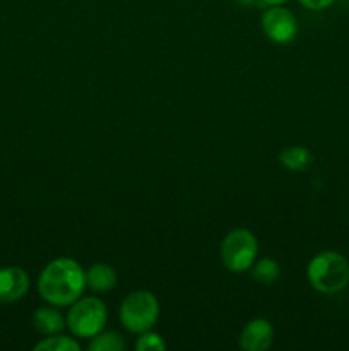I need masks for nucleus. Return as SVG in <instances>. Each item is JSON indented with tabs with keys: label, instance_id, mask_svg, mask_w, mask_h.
<instances>
[{
	"label": "nucleus",
	"instance_id": "nucleus-9",
	"mask_svg": "<svg viewBox=\"0 0 349 351\" xmlns=\"http://www.w3.org/2000/svg\"><path fill=\"white\" fill-rule=\"evenodd\" d=\"M116 285V271L109 264H92L86 271V287L96 293H106Z\"/></svg>",
	"mask_w": 349,
	"mask_h": 351
},
{
	"label": "nucleus",
	"instance_id": "nucleus-11",
	"mask_svg": "<svg viewBox=\"0 0 349 351\" xmlns=\"http://www.w3.org/2000/svg\"><path fill=\"white\" fill-rule=\"evenodd\" d=\"M281 165H284L286 168L293 171H303L307 170L308 167L313 161V156H311L310 151L303 146H293L284 149L283 153L279 154Z\"/></svg>",
	"mask_w": 349,
	"mask_h": 351
},
{
	"label": "nucleus",
	"instance_id": "nucleus-4",
	"mask_svg": "<svg viewBox=\"0 0 349 351\" xmlns=\"http://www.w3.org/2000/svg\"><path fill=\"white\" fill-rule=\"evenodd\" d=\"M108 319L106 305L96 297L79 298L67 315V328L75 338H94L103 331Z\"/></svg>",
	"mask_w": 349,
	"mask_h": 351
},
{
	"label": "nucleus",
	"instance_id": "nucleus-15",
	"mask_svg": "<svg viewBox=\"0 0 349 351\" xmlns=\"http://www.w3.org/2000/svg\"><path fill=\"white\" fill-rule=\"evenodd\" d=\"M137 351H164L166 350V343L156 332L146 331L140 335V338L135 343Z\"/></svg>",
	"mask_w": 349,
	"mask_h": 351
},
{
	"label": "nucleus",
	"instance_id": "nucleus-12",
	"mask_svg": "<svg viewBox=\"0 0 349 351\" xmlns=\"http://www.w3.org/2000/svg\"><path fill=\"white\" fill-rule=\"evenodd\" d=\"M89 351H123L125 350V339L120 332L106 331L99 332L92 338L88 345Z\"/></svg>",
	"mask_w": 349,
	"mask_h": 351
},
{
	"label": "nucleus",
	"instance_id": "nucleus-8",
	"mask_svg": "<svg viewBox=\"0 0 349 351\" xmlns=\"http://www.w3.org/2000/svg\"><path fill=\"white\" fill-rule=\"evenodd\" d=\"M29 290V276L21 267L0 269V304L21 300Z\"/></svg>",
	"mask_w": 349,
	"mask_h": 351
},
{
	"label": "nucleus",
	"instance_id": "nucleus-5",
	"mask_svg": "<svg viewBox=\"0 0 349 351\" xmlns=\"http://www.w3.org/2000/svg\"><path fill=\"white\" fill-rule=\"evenodd\" d=\"M259 243L255 235L245 228H236L224 237L221 243L222 264L231 273H245L255 264Z\"/></svg>",
	"mask_w": 349,
	"mask_h": 351
},
{
	"label": "nucleus",
	"instance_id": "nucleus-3",
	"mask_svg": "<svg viewBox=\"0 0 349 351\" xmlns=\"http://www.w3.org/2000/svg\"><path fill=\"white\" fill-rule=\"evenodd\" d=\"M157 317H159V304L151 291H133L125 297L120 307V321L123 328L133 335L151 331L157 322Z\"/></svg>",
	"mask_w": 349,
	"mask_h": 351
},
{
	"label": "nucleus",
	"instance_id": "nucleus-6",
	"mask_svg": "<svg viewBox=\"0 0 349 351\" xmlns=\"http://www.w3.org/2000/svg\"><path fill=\"white\" fill-rule=\"evenodd\" d=\"M262 29L274 43H289L298 33V23L293 14L281 5H270L262 16Z\"/></svg>",
	"mask_w": 349,
	"mask_h": 351
},
{
	"label": "nucleus",
	"instance_id": "nucleus-2",
	"mask_svg": "<svg viewBox=\"0 0 349 351\" xmlns=\"http://www.w3.org/2000/svg\"><path fill=\"white\" fill-rule=\"evenodd\" d=\"M307 276L311 287L320 293H339L349 283V263L342 254L325 250L310 261Z\"/></svg>",
	"mask_w": 349,
	"mask_h": 351
},
{
	"label": "nucleus",
	"instance_id": "nucleus-17",
	"mask_svg": "<svg viewBox=\"0 0 349 351\" xmlns=\"http://www.w3.org/2000/svg\"><path fill=\"white\" fill-rule=\"evenodd\" d=\"M260 2H262L263 5H281V3H284L286 0H260Z\"/></svg>",
	"mask_w": 349,
	"mask_h": 351
},
{
	"label": "nucleus",
	"instance_id": "nucleus-10",
	"mask_svg": "<svg viewBox=\"0 0 349 351\" xmlns=\"http://www.w3.org/2000/svg\"><path fill=\"white\" fill-rule=\"evenodd\" d=\"M33 328L44 336L60 335L65 329V319L57 308H38L33 315Z\"/></svg>",
	"mask_w": 349,
	"mask_h": 351
},
{
	"label": "nucleus",
	"instance_id": "nucleus-16",
	"mask_svg": "<svg viewBox=\"0 0 349 351\" xmlns=\"http://www.w3.org/2000/svg\"><path fill=\"white\" fill-rule=\"evenodd\" d=\"M298 2L310 10H324L331 7L335 0H298Z\"/></svg>",
	"mask_w": 349,
	"mask_h": 351
},
{
	"label": "nucleus",
	"instance_id": "nucleus-7",
	"mask_svg": "<svg viewBox=\"0 0 349 351\" xmlns=\"http://www.w3.org/2000/svg\"><path fill=\"white\" fill-rule=\"evenodd\" d=\"M274 341V329L267 319H253L240 335V348L245 351H266Z\"/></svg>",
	"mask_w": 349,
	"mask_h": 351
},
{
	"label": "nucleus",
	"instance_id": "nucleus-13",
	"mask_svg": "<svg viewBox=\"0 0 349 351\" xmlns=\"http://www.w3.org/2000/svg\"><path fill=\"white\" fill-rule=\"evenodd\" d=\"M252 267L253 280H257L262 285L276 283L281 276V266L274 259H260Z\"/></svg>",
	"mask_w": 349,
	"mask_h": 351
},
{
	"label": "nucleus",
	"instance_id": "nucleus-1",
	"mask_svg": "<svg viewBox=\"0 0 349 351\" xmlns=\"http://www.w3.org/2000/svg\"><path fill=\"white\" fill-rule=\"evenodd\" d=\"M86 288V273L81 264L68 257H60L48 264L38 281L41 298L55 307H67L79 300Z\"/></svg>",
	"mask_w": 349,
	"mask_h": 351
},
{
	"label": "nucleus",
	"instance_id": "nucleus-14",
	"mask_svg": "<svg viewBox=\"0 0 349 351\" xmlns=\"http://www.w3.org/2000/svg\"><path fill=\"white\" fill-rule=\"evenodd\" d=\"M36 351H81V345L74 338L62 335H53L51 338L43 339L34 346Z\"/></svg>",
	"mask_w": 349,
	"mask_h": 351
}]
</instances>
